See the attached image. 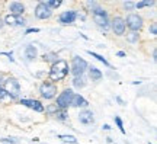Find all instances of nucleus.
<instances>
[{
  "instance_id": "14",
  "label": "nucleus",
  "mask_w": 157,
  "mask_h": 144,
  "mask_svg": "<svg viewBox=\"0 0 157 144\" xmlns=\"http://www.w3.org/2000/svg\"><path fill=\"white\" fill-rule=\"evenodd\" d=\"M10 12H12V15L19 16V15H22L23 12H25V6L22 3H19V2H13V3H10Z\"/></svg>"
},
{
  "instance_id": "21",
  "label": "nucleus",
  "mask_w": 157,
  "mask_h": 144,
  "mask_svg": "<svg viewBox=\"0 0 157 144\" xmlns=\"http://www.w3.org/2000/svg\"><path fill=\"white\" fill-rule=\"evenodd\" d=\"M89 54H90L92 57H95V58H98L99 61H102V63H103V64H105L106 67H111V64H109V63H108V61L105 60V58H103L102 56H99V54H96V53H92V51H89Z\"/></svg>"
},
{
  "instance_id": "8",
  "label": "nucleus",
  "mask_w": 157,
  "mask_h": 144,
  "mask_svg": "<svg viewBox=\"0 0 157 144\" xmlns=\"http://www.w3.org/2000/svg\"><path fill=\"white\" fill-rule=\"evenodd\" d=\"M125 25H128L129 29H132V31H140L143 28V19L138 15L131 13V15L127 16V23Z\"/></svg>"
},
{
  "instance_id": "20",
  "label": "nucleus",
  "mask_w": 157,
  "mask_h": 144,
  "mask_svg": "<svg viewBox=\"0 0 157 144\" xmlns=\"http://www.w3.org/2000/svg\"><path fill=\"white\" fill-rule=\"evenodd\" d=\"M73 84L74 86H76V88L77 89H80V88H83L84 84V80H83V77H82V76H78V77H74V80H73Z\"/></svg>"
},
{
  "instance_id": "5",
  "label": "nucleus",
  "mask_w": 157,
  "mask_h": 144,
  "mask_svg": "<svg viewBox=\"0 0 157 144\" xmlns=\"http://www.w3.org/2000/svg\"><path fill=\"white\" fill-rule=\"evenodd\" d=\"M73 92L70 89H66L58 98H57V106L61 108V109H66L68 108V105H71V98H73Z\"/></svg>"
},
{
  "instance_id": "15",
  "label": "nucleus",
  "mask_w": 157,
  "mask_h": 144,
  "mask_svg": "<svg viewBox=\"0 0 157 144\" xmlns=\"http://www.w3.org/2000/svg\"><path fill=\"white\" fill-rule=\"evenodd\" d=\"M71 105L73 106H87V100L84 99L83 96H80V95H73V98H71Z\"/></svg>"
},
{
  "instance_id": "17",
  "label": "nucleus",
  "mask_w": 157,
  "mask_h": 144,
  "mask_svg": "<svg viewBox=\"0 0 157 144\" xmlns=\"http://www.w3.org/2000/svg\"><path fill=\"white\" fill-rule=\"evenodd\" d=\"M89 76L92 80H101L102 79V72L99 70V68H96V67H90L89 68Z\"/></svg>"
},
{
  "instance_id": "26",
  "label": "nucleus",
  "mask_w": 157,
  "mask_h": 144,
  "mask_svg": "<svg viewBox=\"0 0 157 144\" xmlns=\"http://www.w3.org/2000/svg\"><path fill=\"white\" fill-rule=\"evenodd\" d=\"M138 38V33H134V35H131V37H128V39L131 41V42H134L135 39Z\"/></svg>"
},
{
  "instance_id": "22",
  "label": "nucleus",
  "mask_w": 157,
  "mask_h": 144,
  "mask_svg": "<svg viewBox=\"0 0 157 144\" xmlns=\"http://www.w3.org/2000/svg\"><path fill=\"white\" fill-rule=\"evenodd\" d=\"M154 5V2H150V0H146V2H138L137 5H135V7H138V9H141V7H146V6H151Z\"/></svg>"
},
{
  "instance_id": "9",
  "label": "nucleus",
  "mask_w": 157,
  "mask_h": 144,
  "mask_svg": "<svg viewBox=\"0 0 157 144\" xmlns=\"http://www.w3.org/2000/svg\"><path fill=\"white\" fill-rule=\"evenodd\" d=\"M125 26H127V25H125V21H124L122 18H115L112 21V29L117 35H124Z\"/></svg>"
},
{
  "instance_id": "32",
  "label": "nucleus",
  "mask_w": 157,
  "mask_h": 144,
  "mask_svg": "<svg viewBox=\"0 0 157 144\" xmlns=\"http://www.w3.org/2000/svg\"><path fill=\"white\" fill-rule=\"evenodd\" d=\"M3 25H5V22H3V21H2V19H0V29L3 28Z\"/></svg>"
},
{
  "instance_id": "24",
  "label": "nucleus",
  "mask_w": 157,
  "mask_h": 144,
  "mask_svg": "<svg viewBox=\"0 0 157 144\" xmlns=\"http://www.w3.org/2000/svg\"><path fill=\"white\" fill-rule=\"evenodd\" d=\"M56 116L58 119H66V111H64V109H63V111H57Z\"/></svg>"
},
{
  "instance_id": "4",
  "label": "nucleus",
  "mask_w": 157,
  "mask_h": 144,
  "mask_svg": "<svg viewBox=\"0 0 157 144\" xmlns=\"http://www.w3.org/2000/svg\"><path fill=\"white\" fill-rule=\"evenodd\" d=\"M86 68H87V63H86V60L80 58V57H74L73 63H71V73H73L74 76H76V77L82 76Z\"/></svg>"
},
{
  "instance_id": "11",
  "label": "nucleus",
  "mask_w": 157,
  "mask_h": 144,
  "mask_svg": "<svg viewBox=\"0 0 157 144\" xmlns=\"http://www.w3.org/2000/svg\"><path fill=\"white\" fill-rule=\"evenodd\" d=\"M21 103L25 106H28V108H32L34 111L36 112H42L44 111V106H42V103L39 102V100H31V99H22L21 100Z\"/></svg>"
},
{
  "instance_id": "29",
  "label": "nucleus",
  "mask_w": 157,
  "mask_h": 144,
  "mask_svg": "<svg viewBox=\"0 0 157 144\" xmlns=\"http://www.w3.org/2000/svg\"><path fill=\"white\" fill-rule=\"evenodd\" d=\"M39 29L38 28H34V29H28V31H26V33H32V32H38Z\"/></svg>"
},
{
  "instance_id": "30",
  "label": "nucleus",
  "mask_w": 157,
  "mask_h": 144,
  "mask_svg": "<svg viewBox=\"0 0 157 144\" xmlns=\"http://www.w3.org/2000/svg\"><path fill=\"white\" fill-rule=\"evenodd\" d=\"M3 96H5V90H2V89H0V99H2Z\"/></svg>"
},
{
  "instance_id": "1",
  "label": "nucleus",
  "mask_w": 157,
  "mask_h": 144,
  "mask_svg": "<svg viewBox=\"0 0 157 144\" xmlns=\"http://www.w3.org/2000/svg\"><path fill=\"white\" fill-rule=\"evenodd\" d=\"M68 74V64L67 61L64 60H57L52 66H51V70H50V77L52 80H63Z\"/></svg>"
},
{
  "instance_id": "6",
  "label": "nucleus",
  "mask_w": 157,
  "mask_h": 144,
  "mask_svg": "<svg viewBox=\"0 0 157 144\" xmlns=\"http://www.w3.org/2000/svg\"><path fill=\"white\" fill-rule=\"evenodd\" d=\"M39 92H41V96L45 98V99H51L57 95V86L54 83H42L41 88H39Z\"/></svg>"
},
{
  "instance_id": "2",
  "label": "nucleus",
  "mask_w": 157,
  "mask_h": 144,
  "mask_svg": "<svg viewBox=\"0 0 157 144\" xmlns=\"http://www.w3.org/2000/svg\"><path fill=\"white\" fill-rule=\"evenodd\" d=\"M5 92L10 95V98H17L19 93H21V86L17 83L16 79L9 77L5 82Z\"/></svg>"
},
{
  "instance_id": "25",
  "label": "nucleus",
  "mask_w": 157,
  "mask_h": 144,
  "mask_svg": "<svg viewBox=\"0 0 157 144\" xmlns=\"http://www.w3.org/2000/svg\"><path fill=\"white\" fill-rule=\"evenodd\" d=\"M58 111V106H48V112H50V114H56V112Z\"/></svg>"
},
{
  "instance_id": "7",
  "label": "nucleus",
  "mask_w": 157,
  "mask_h": 144,
  "mask_svg": "<svg viewBox=\"0 0 157 144\" xmlns=\"http://www.w3.org/2000/svg\"><path fill=\"white\" fill-rule=\"evenodd\" d=\"M51 15H52V10L45 5V2L38 3V6L35 7V16L38 18V19H48Z\"/></svg>"
},
{
  "instance_id": "12",
  "label": "nucleus",
  "mask_w": 157,
  "mask_h": 144,
  "mask_svg": "<svg viewBox=\"0 0 157 144\" xmlns=\"http://www.w3.org/2000/svg\"><path fill=\"white\" fill-rule=\"evenodd\" d=\"M78 119H80V122H82V124H84V125L93 124V121H95V118H93V114H92V111H83V112H80Z\"/></svg>"
},
{
  "instance_id": "19",
  "label": "nucleus",
  "mask_w": 157,
  "mask_h": 144,
  "mask_svg": "<svg viewBox=\"0 0 157 144\" xmlns=\"http://www.w3.org/2000/svg\"><path fill=\"white\" fill-rule=\"evenodd\" d=\"M45 5L52 10V9H56V7H58V6L61 5V2L60 0H48V2H45Z\"/></svg>"
},
{
  "instance_id": "3",
  "label": "nucleus",
  "mask_w": 157,
  "mask_h": 144,
  "mask_svg": "<svg viewBox=\"0 0 157 144\" xmlns=\"http://www.w3.org/2000/svg\"><path fill=\"white\" fill-rule=\"evenodd\" d=\"M93 19H95V22L103 29H108L109 26V22H108V15L106 12L101 9V7H96L95 10H93Z\"/></svg>"
},
{
  "instance_id": "27",
  "label": "nucleus",
  "mask_w": 157,
  "mask_h": 144,
  "mask_svg": "<svg viewBox=\"0 0 157 144\" xmlns=\"http://www.w3.org/2000/svg\"><path fill=\"white\" fill-rule=\"evenodd\" d=\"M124 6H125L127 9H131V7L134 6V3H131V2H125V3H124Z\"/></svg>"
},
{
  "instance_id": "13",
  "label": "nucleus",
  "mask_w": 157,
  "mask_h": 144,
  "mask_svg": "<svg viewBox=\"0 0 157 144\" xmlns=\"http://www.w3.org/2000/svg\"><path fill=\"white\" fill-rule=\"evenodd\" d=\"M3 22L7 23V25H25V19L19 16H15V15H7Z\"/></svg>"
},
{
  "instance_id": "10",
  "label": "nucleus",
  "mask_w": 157,
  "mask_h": 144,
  "mask_svg": "<svg viewBox=\"0 0 157 144\" xmlns=\"http://www.w3.org/2000/svg\"><path fill=\"white\" fill-rule=\"evenodd\" d=\"M76 18H77V13L74 10H67V12H63L61 15H60V22L64 23V25H67V23H73L76 21Z\"/></svg>"
},
{
  "instance_id": "16",
  "label": "nucleus",
  "mask_w": 157,
  "mask_h": 144,
  "mask_svg": "<svg viewBox=\"0 0 157 144\" xmlns=\"http://www.w3.org/2000/svg\"><path fill=\"white\" fill-rule=\"evenodd\" d=\"M36 54H38V51H36V48H35L34 45H28L25 48V57L28 60H34L35 57H36Z\"/></svg>"
},
{
  "instance_id": "18",
  "label": "nucleus",
  "mask_w": 157,
  "mask_h": 144,
  "mask_svg": "<svg viewBox=\"0 0 157 144\" xmlns=\"http://www.w3.org/2000/svg\"><path fill=\"white\" fill-rule=\"evenodd\" d=\"M60 140H61V141H64V143H70V144H76V143H77L76 137H73V135H60Z\"/></svg>"
},
{
  "instance_id": "28",
  "label": "nucleus",
  "mask_w": 157,
  "mask_h": 144,
  "mask_svg": "<svg viewBox=\"0 0 157 144\" xmlns=\"http://www.w3.org/2000/svg\"><path fill=\"white\" fill-rule=\"evenodd\" d=\"M156 32H157V26H156V23H153L151 25V33L153 35H156Z\"/></svg>"
},
{
  "instance_id": "31",
  "label": "nucleus",
  "mask_w": 157,
  "mask_h": 144,
  "mask_svg": "<svg viewBox=\"0 0 157 144\" xmlns=\"http://www.w3.org/2000/svg\"><path fill=\"white\" fill-rule=\"evenodd\" d=\"M124 56H125V54H124L122 51H119V53H118V57H124Z\"/></svg>"
},
{
  "instance_id": "23",
  "label": "nucleus",
  "mask_w": 157,
  "mask_h": 144,
  "mask_svg": "<svg viewBox=\"0 0 157 144\" xmlns=\"http://www.w3.org/2000/svg\"><path fill=\"white\" fill-rule=\"evenodd\" d=\"M115 122H117L118 128H119V130H121V133H122V134H125V130H124L122 121H121V118H119V116H117V118H115Z\"/></svg>"
}]
</instances>
